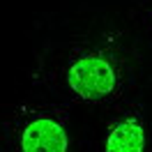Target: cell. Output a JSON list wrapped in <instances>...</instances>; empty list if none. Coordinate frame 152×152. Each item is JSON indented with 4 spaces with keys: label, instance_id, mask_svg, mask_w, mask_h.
I'll list each match as a JSON object with an SVG mask.
<instances>
[{
    "label": "cell",
    "instance_id": "obj_1",
    "mask_svg": "<svg viewBox=\"0 0 152 152\" xmlns=\"http://www.w3.org/2000/svg\"><path fill=\"white\" fill-rule=\"evenodd\" d=\"M129 53L115 37H102L76 46L62 67L69 99L88 108L118 104L129 86Z\"/></svg>",
    "mask_w": 152,
    "mask_h": 152
},
{
    "label": "cell",
    "instance_id": "obj_2",
    "mask_svg": "<svg viewBox=\"0 0 152 152\" xmlns=\"http://www.w3.org/2000/svg\"><path fill=\"white\" fill-rule=\"evenodd\" d=\"M10 152H69V115L62 106H28L12 122Z\"/></svg>",
    "mask_w": 152,
    "mask_h": 152
},
{
    "label": "cell",
    "instance_id": "obj_3",
    "mask_svg": "<svg viewBox=\"0 0 152 152\" xmlns=\"http://www.w3.org/2000/svg\"><path fill=\"white\" fill-rule=\"evenodd\" d=\"M102 152H150V132L148 120L138 102L115 104V111L108 115L102 134Z\"/></svg>",
    "mask_w": 152,
    "mask_h": 152
}]
</instances>
